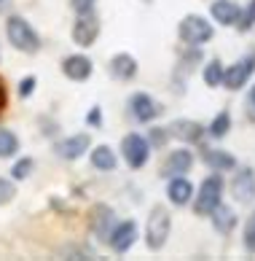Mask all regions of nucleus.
I'll list each match as a JSON object with an SVG mask.
<instances>
[{
  "label": "nucleus",
  "mask_w": 255,
  "mask_h": 261,
  "mask_svg": "<svg viewBox=\"0 0 255 261\" xmlns=\"http://www.w3.org/2000/svg\"><path fill=\"white\" fill-rule=\"evenodd\" d=\"M6 38L16 51H24V54H38L41 51V35H38L35 27L19 14H11L6 19Z\"/></svg>",
  "instance_id": "f257e3e1"
},
{
  "label": "nucleus",
  "mask_w": 255,
  "mask_h": 261,
  "mask_svg": "<svg viewBox=\"0 0 255 261\" xmlns=\"http://www.w3.org/2000/svg\"><path fill=\"white\" fill-rule=\"evenodd\" d=\"M223 189H225V180H223L220 172H212V175L204 178L199 183V189L193 191V213L196 216L207 218L210 213L223 202Z\"/></svg>",
  "instance_id": "f03ea898"
},
{
  "label": "nucleus",
  "mask_w": 255,
  "mask_h": 261,
  "mask_svg": "<svg viewBox=\"0 0 255 261\" xmlns=\"http://www.w3.org/2000/svg\"><path fill=\"white\" fill-rule=\"evenodd\" d=\"M172 234V216L164 205H153L145 221V245L151 250H161Z\"/></svg>",
  "instance_id": "7ed1b4c3"
},
{
  "label": "nucleus",
  "mask_w": 255,
  "mask_h": 261,
  "mask_svg": "<svg viewBox=\"0 0 255 261\" xmlns=\"http://www.w3.org/2000/svg\"><path fill=\"white\" fill-rule=\"evenodd\" d=\"M215 35V27L207 16L202 14H185L178 24V38L185 46H204Z\"/></svg>",
  "instance_id": "20e7f679"
},
{
  "label": "nucleus",
  "mask_w": 255,
  "mask_h": 261,
  "mask_svg": "<svg viewBox=\"0 0 255 261\" xmlns=\"http://www.w3.org/2000/svg\"><path fill=\"white\" fill-rule=\"evenodd\" d=\"M121 156H124V162L129 164L132 170L145 167L148 159H151V143H148V138H143L140 132L124 135V140H121Z\"/></svg>",
  "instance_id": "39448f33"
},
{
  "label": "nucleus",
  "mask_w": 255,
  "mask_h": 261,
  "mask_svg": "<svg viewBox=\"0 0 255 261\" xmlns=\"http://www.w3.org/2000/svg\"><path fill=\"white\" fill-rule=\"evenodd\" d=\"M100 30H102V24H100V16L94 14V8H92V11L78 14V19L73 22V33H70L73 43L78 46V49H89V46L97 43Z\"/></svg>",
  "instance_id": "423d86ee"
},
{
  "label": "nucleus",
  "mask_w": 255,
  "mask_h": 261,
  "mask_svg": "<svg viewBox=\"0 0 255 261\" xmlns=\"http://www.w3.org/2000/svg\"><path fill=\"white\" fill-rule=\"evenodd\" d=\"M252 73H255V51L239 57L234 65L225 67L223 70V86L229 92H239V89L247 86V81L252 79Z\"/></svg>",
  "instance_id": "0eeeda50"
},
{
  "label": "nucleus",
  "mask_w": 255,
  "mask_h": 261,
  "mask_svg": "<svg viewBox=\"0 0 255 261\" xmlns=\"http://www.w3.org/2000/svg\"><path fill=\"white\" fill-rule=\"evenodd\" d=\"M231 197H234V202H239V205L255 202V170L250 164H244V167L237 164V172H234V178H231Z\"/></svg>",
  "instance_id": "6e6552de"
},
{
  "label": "nucleus",
  "mask_w": 255,
  "mask_h": 261,
  "mask_svg": "<svg viewBox=\"0 0 255 261\" xmlns=\"http://www.w3.org/2000/svg\"><path fill=\"white\" fill-rule=\"evenodd\" d=\"M92 148V135L89 132H78V135H67V138L54 143V153L65 162H75L81 159L86 151Z\"/></svg>",
  "instance_id": "1a4fd4ad"
},
{
  "label": "nucleus",
  "mask_w": 255,
  "mask_h": 261,
  "mask_svg": "<svg viewBox=\"0 0 255 261\" xmlns=\"http://www.w3.org/2000/svg\"><path fill=\"white\" fill-rule=\"evenodd\" d=\"M166 132H169V138L180 140V143H188V146H199V143L204 140V135H207V127L193 119H175L169 127H166Z\"/></svg>",
  "instance_id": "9d476101"
},
{
  "label": "nucleus",
  "mask_w": 255,
  "mask_h": 261,
  "mask_svg": "<svg viewBox=\"0 0 255 261\" xmlns=\"http://www.w3.org/2000/svg\"><path fill=\"white\" fill-rule=\"evenodd\" d=\"M193 167V153L188 148H175L164 156L161 162V178H175V175H185Z\"/></svg>",
  "instance_id": "9b49d317"
},
{
  "label": "nucleus",
  "mask_w": 255,
  "mask_h": 261,
  "mask_svg": "<svg viewBox=\"0 0 255 261\" xmlns=\"http://www.w3.org/2000/svg\"><path fill=\"white\" fill-rule=\"evenodd\" d=\"M134 243H137V221L134 218L116 224L113 231H110V237H107V245H110L116 253H126Z\"/></svg>",
  "instance_id": "f8f14e48"
},
{
  "label": "nucleus",
  "mask_w": 255,
  "mask_h": 261,
  "mask_svg": "<svg viewBox=\"0 0 255 261\" xmlns=\"http://www.w3.org/2000/svg\"><path fill=\"white\" fill-rule=\"evenodd\" d=\"M92 73H94V62L86 54H70L62 60V75L70 81H78V84L89 81Z\"/></svg>",
  "instance_id": "ddd939ff"
},
{
  "label": "nucleus",
  "mask_w": 255,
  "mask_h": 261,
  "mask_svg": "<svg viewBox=\"0 0 255 261\" xmlns=\"http://www.w3.org/2000/svg\"><path fill=\"white\" fill-rule=\"evenodd\" d=\"M113 207H107L102 205V202H97V205L89 210V229H92V234H97L102 240V243H107V237H110V231H113Z\"/></svg>",
  "instance_id": "4468645a"
},
{
  "label": "nucleus",
  "mask_w": 255,
  "mask_h": 261,
  "mask_svg": "<svg viewBox=\"0 0 255 261\" xmlns=\"http://www.w3.org/2000/svg\"><path fill=\"white\" fill-rule=\"evenodd\" d=\"M129 113L134 116V121L148 124V121H153L156 116L161 113V108H159V102H156L151 94L137 92V94H132V97H129Z\"/></svg>",
  "instance_id": "2eb2a0df"
},
{
  "label": "nucleus",
  "mask_w": 255,
  "mask_h": 261,
  "mask_svg": "<svg viewBox=\"0 0 255 261\" xmlns=\"http://www.w3.org/2000/svg\"><path fill=\"white\" fill-rule=\"evenodd\" d=\"M137 70H140V65H137V60L126 51L113 54L110 62H107V73H110L116 81H132V79H137Z\"/></svg>",
  "instance_id": "dca6fc26"
},
{
  "label": "nucleus",
  "mask_w": 255,
  "mask_h": 261,
  "mask_svg": "<svg viewBox=\"0 0 255 261\" xmlns=\"http://www.w3.org/2000/svg\"><path fill=\"white\" fill-rule=\"evenodd\" d=\"M202 162L207 164L212 172H231L237 170V156L223 148H210V146H202Z\"/></svg>",
  "instance_id": "f3484780"
},
{
  "label": "nucleus",
  "mask_w": 255,
  "mask_h": 261,
  "mask_svg": "<svg viewBox=\"0 0 255 261\" xmlns=\"http://www.w3.org/2000/svg\"><path fill=\"white\" fill-rule=\"evenodd\" d=\"M193 183L185 178V175H175V178H169V183H166V199L172 202V205H178V207H183V205H188V202L193 199Z\"/></svg>",
  "instance_id": "a211bd4d"
},
{
  "label": "nucleus",
  "mask_w": 255,
  "mask_h": 261,
  "mask_svg": "<svg viewBox=\"0 0 255 261\" xmlns=\"http://www.w3.org/2000/svg\"><path fill=\"white\" fill-rule=\"evenodd\" d=\"M239 14H242V8L234 3V0H215V3L210 6L212 22H218L220 27H237Z\"/></svg>",
  "instance_id": "6ab92c4d"
},
{
  "label": "nucleus",
  "mask_w": 255,
  "mask_h": 261,
  "mask_svg": "<svg viewBox=\"0 0 255 261\" xmlns=\"http://www.w3.org/2000/svg\"><path fill=\"white\" fill-rule=\"evenodd\" d=\"M210 218H212L215 231H218V234H223V237L234 234V229H237V213H234V207L223 205V202L210 213Z\"/></svg>",
  "instance_id": "aec40b11"
},
{
  "label": "nucleus",
  "mask_w": 255,
  "mask_h": 261,
  "mask_svg": "<svg viewBox=\"0 0 255 261\" xmlns=\"http://www.w3.org/2000/svg\"><path fill=\"white\" fill-rule=\"evenodd\" d=\"M92 153H89V159H92V167L94 170H102V172H110V170H116V164H119V156H116V151L110 148V146H94V148H89Z\"/></svg>",
  "instance_id": "412c9836"
},
{
  "label": "nucleus",
  "mask_w": 255,
  "mask_h": 261,
  "mask_svg": "<svg viewBox=\"0 0 255 261\" xmlns=\"http://www.w3.org/2000/svg\"><path fill=\"white\" fill-rule=\"evenodd\" d=\"M223 62L218 60V57H212V60L204 65V70H202V79L204 84L210 86V89H218V86H223Z\"/></svg>",
  "instance_id": "4be33fe9"
},
{
  "label": "nucleus",
  "mask_w": 255,
  "mask_h": 261,
  "mask_svg": "<svg viewBox=\"0 0 255 261\" xmlns=\"http://www.w3.org/2000/svg\"><path fill=\"white\" fill-rule=\"evenodd\" d=\"M229 132H231V113H229V111H220V113L210 121L207 135H210L212 140H223Z\"/></svg>",
  "instance_id": "5701e85b"
},
{
  "label": "nucleus",
  "mask_w": 255,
  "mask_h": 261,
  "mask_svg": "<svg viewBox=\"0 0 255 261\" xmlns=\"http://www.w3.org/2000/svg\"><path fill=\"white\" fill-rule=\"evenodd\" d=\"M16 151H19V138L11 129L0 127V159H11L16 156Z\"/></svg>",
  "instance_id": "b1692460"
},
{
  "label": "nucleus",
  "mask_w": 255,
  "mask_h": 261,
  "mask_svg": "<svg viewBox=\"0 0 255 261\" xmlns=\"http://www.w3.org/2000/svg\"><path fill=\"white\" fill-rule=\"evenodd\" d=\"M33 170H35V159L33 156H24V159H19L14 167H11V178L14 180H24V178L33 175Z\"/></svg>",
  "instance_id": "393cba45"
},
{
  "label": "nucleus",
  "mask_w": 255,
  "mask_h": 261,
  "mask_svg": "<svg viewBox=\"0 0 255 261\" xmlns=\"http://www.w3.org/2000/svg\"><path fill=\"white\" fill-rule=\"evenodd\" d=\"M252 27H255V0H250L247 8H242L239 22H237V30L239 33H250Z\"/></svg>",
  "instance_id": "a878e982"
},
{
  "label": "nucleus",
  "mask_w": 255,
  "mask_h": 261,
  "mask_svg": "<svg viewBox=\"0 0 255 261\" xmlns=\"http://www.w3.org/2000/svg\"><path fill=\"white\" fill-rule=\"evenodd\" d=\"M242 240H244V248H247V253H255V210H252V216L247 218V224H244Z\"/></svg>",
  "instance_id": "bb28decb"
},
{
  "label": "nucleus",
  "mask_w": 255,
  "mask_h": 261,
  "mask_svg": "<svg viewBox=\"0 0 255 261\" xmlns=\"http://www.w3.org/2000/svg\"><path fill=\"white\" fill-rule=\"evenodd\" d=\"M166 140H169V132H166V127H153V129L148 132L151 148H164V146H166Z\"/></svg>",
  "instance_id": "cd10ccee"
},
{
  "label": "nucleus",
  "mask_w": 255,
  "mask_h": 261,
  "mask_svg": "<svg viewBox=\"0 0 255 261\" xmlns=\"http://www.w3.org/2000/svg\"><path fill=\"white\" fill-rule=\"evenodd\" d=\"M16 197V186H14V180H8V178H0V205H8Z\"/></svg>",
  "instance_id": "c85d7f7f"
},
{
  "label": "nucleus",
  "mask_w": 255,
  "mask_h": 261,
  "mask_svg": "<svg viewBox=\"0 0 255 261\" xmlns=\"http://www.w3.org/2000/svg\"><path fill=\"white\" fill-rule=\"evenodd\" d=\"M35 84H38V79H35V75H24V79L19 81V97H22V100L33 97V92H35Z\"/></svg>",
  "instance_id": "c756f323"
},
{
  "label": "nucleus",
  "mask_w": 255,
  "mask_h": 261,
  "mask_svg": "<svg viewBox=\"0 0 255 261\" xmlns=\"http://www.w3.org/2000/svg\"><path fill=\"white\" fill-rule=\"evenodd\" d=\"M244 116H247V121H250V124H255V84L250 86L247 100H244Z\"/></svg>",
  "instance_id": "7c9ffc66"
},
{
  "label": "nucleus",
  "mask_w": 255,
  "mask_h": 261,
  "mask_svg": "<svg viewBox=\"0 0 255 261\" xmlns=\"http://www.w3.org/2000/svg\"><path fill=\"white\" fill-rule=\"evenodd\" d=\"M86 124H89L92 129H100L102 127V108H100V105L89 108V113H86Z\"/></svg>",
  "instance_id": "2f4dec72"
},
{
  "label": "nucleus",
  "mask_w": 255,
  "mask_h": 261,
  "mask_svg": "<svg viewBox=\"0 0 255 261\" xmlns=\"http://www.w3.org/2000/svg\"><path fill=\"white\" fill-rule=\"evenodd\" d=\"M97 0H70V8L75 14H83V11H92Z\"/></svg>",
  "instance_id": "473e14b6"
},
{
  "label": "nucleus",
  "mask_w": 255,
  "mask_h": 261,
  "mask_svg": "<svg viewBox=\"0 0 255 261\" xmlns=\"http://www.w3.org/2000/svg\"><path fill=\"white\" fill-rule=\"evenodd\" d=\"M8 108V89H6V81L3 75H0V113H3Z\"/></svg>",
  "instance_id": "72a5a7b5"
},
{
  "label": "nucleus",
  "mask_w": 255,
  "mask_h": 261,
  "mask_svg": "<svg viewBox=\"0 0 255 261\" xmlns=\"http://www.w3.org/2000/svg\"><path fill=\"white\" fill-rule=\"evenodd\" d=\"M3 3H6V0H0V6H3Z\"/></svg>",
  "instance_id": "f704fd0d"
},
{
  "label": "nucleus",
  "mask_w": 255,
  "mask_h": 261,
  "mask_svg": "<svg viewBox=\"0 0 255 261\" xmlns=\"http://www.w3.org/2000/svg\"><path fill=\"white\" fill-rule=\"evenodd\" d=\"M145 3H151V0H145Z\"/></svg>",
  "instance_id": "c9c22d12"
}]
</instances>
